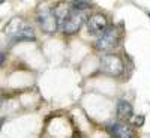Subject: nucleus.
Instances as JSON below:
<instances>
[{
	"instance_id": "obj_1",
	"label": "nucleus",
	"mask_w": 150,
	"mask_h": 138,
	"mask_svg": "<svg viewBox=\"0 0 150 138\" xmlns=\"http://www.w3.org/2000/svg\"><path fill=\"white\" fill-rule=\"evenodd\" d=\"M117 32L114 27H107V30L99 36V39L96 41L95 44V48L98 50V51H110V50H112L116 47L117 44Z\"/></svg>"
},
{
	"instance_id": "obj_2",
	"label": "nucleus",
	"mask_w": 150,
	"mask_h": 138,
	"mask_svg": "<svg viewBox=\"0 0 150 138\" xmlns=\"http://www.w3.org/2000/svg\"><path fill=\"white\" fill-rule=\"evenodd\" d=\"M101 69L108 75H120L123 72V63L117 56L108 54L101 59Z\"/></svg>"
},
{
	"instance_id": "obj_3",
	"label": "nucleus",
	"mask_w": 150,
	"mask_h": 138,
	"mask_svg": "<svg viewBox=\"0 0 150 138\" xmlns=\"http://www.w3.org/2000/svg\"><path fill=\"white\" fill-rule=\"evenodd\" d=\"M83 21H84L83 12H74V14H69L65 20H62V30H63L66 35L77 33L81 27Z\"/></svg>"
},
{
	"instance_id": "obj_4",
	"label": "nucleus",
	"mask_w": 150,
	"mask_h": 138,
	"mask_svg": "<svg viewBox=\"0 0 150 138\" xmlns=\"http://www.w3.org/2000/svg\"><path fill=\"white\" fill-rule=\"evenodd\" d=\"M107 18L102 14H93L87 21V30L93 36H101L107 30Z\"/></svg>"
},
{
	"instance_id": "obj_5",
	"label": "nucleus",
	"mask_w": 150,
	"mask_h": 138,
	"mask_svg": "<svg viewBox=\"0 0 150 138\" xmlns=\"http://www.w3.org/2000/svg\"><path fill=\"white\" fill-rule=\"evenodd\" d=\"M38 21H39V26L41 29L45 32V33H54L56 29H57V15L53 14L50 11H44V12H39L38 15Z\"/></svg>"
},
{
	"instance_id": "obj_6",
	"label": "nucleus",
	"mask_w": 150,
	"mask_h": 138,
	"mask_svg": "<svg viewBox=\"0 0 150 138\" xmlns=\"http://www.w3.org/2000/svg\"><path fill=\"white\" fill-rule=\"evenodd\" d=\"M111 135L112 138H134V131L129 125L116 123L111 128Z\"/></svg>"
},
{
	"instance_id": "obj_7",
	"label": "nucleus",
	"mask_w": 150,
	"mask_h": 138,
	"mask_svg": "<svg viewBox=\"0 0 150 138\" xmlns=\"http://www.w3.org/2000/svg\"><path fill=\"white\" fill-rule=\"evenodd\" d=\"M132 105L129 104V102H126V101H120L119 104H117V114H119V117H122V119H129V117H132Z\"/></svg>"
},
{
	"instance_id": "obj_8",
	"label": "nucleus",
	"mask_w": 150,
	"mask_h": 138,
	"mask_svg": "<svg viewBox=\"0 0 150 138\" xmlns=\"http://www.w3.org/2000/svg\"><path fill=\"white\" fill-rule=\"evenodd\" d=\"M15 41H35V32L29 27H24L15 35Z\"/></svg>"
},
{
	"instance_id": "obj_9",
	"label": "nucleus",
	"mask_w": 150,
	"mask_h": 138,
	"mask_svg": "<svg viewBox=\"0 0 150 138\" xmlns=\"http://www.w3.org/2000/svg\"><path fill=\"white\" fill-rule=\"evenodd\" d=\"M71 8L75 12H84L87 9H90V3L87 2V0H72Z\"/></svg>"
},
{
	"instance_id": "obj_10",
	"label": "nucleus",
	"mask_w": 150,
	"mask_h": 138,
	"mask_svg": "<svg viewBox=\"0 0 150 138\" xmlns=\"http://www.w3.org/2000/svg\"><path fill=\"white\" fill-rule=\"evenodd\" d=\"M143 123H144V116H137L134 119V125H135V126H143Z\"/></svg>"
},
{
	"instance_id": "obj_11",
	"label": "nucleus",
	"mask_w": 150,
	"mask_h": 138,
	"mask_svg": "<svg viewBox=\"0 0 150 138\" xmlns=\"http://www.w3.org/2000/svg\"><path fill=\"white\" fill-rule=\"evenodd\" d=\"M149 17H150V14H149Z\"/></svg>"
}]
</instances>
